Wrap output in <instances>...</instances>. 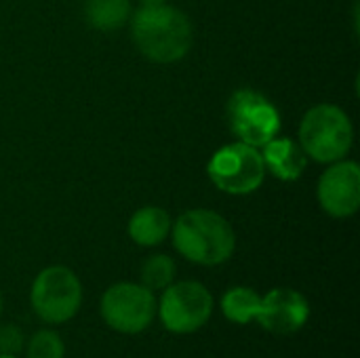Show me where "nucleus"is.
Segmentation results:
<instances>
[{"instance_id":"obj_1","label":"nucleus","mask_w":360,"mask_h":358,"mask_svg":"<svg viewBox=\"0 0 360 358\" xmlns=\"http://www.w3.org/2000/svg\"><path fill=\"white\" fill-rule=\"evenodd\" d=\"M131 32L137 49L152 61L173 63L192 46V23L175 6H141L131 19Z\"/></svg>"},{"instance_id":"obj_2","label":"nucleus","mask_w":360,"mask_h":358,"mask_svg":"<svg viewBox=\"0 0 360 358\" xmlns=\"http://www.w3.org/2000/svg\"><path fill=\"white\" fill-rule=\"evenodd\" d=\"M173 245L194 264L219 266L232 257L236 238L232 226L219 213L192 209L175 222Z\"/></svg>"},{"instance_id":"obj_3","label":"nucleus","mask_w":360,"mask_h":358,"mask_svg":"<svg viewBox=\"0 0 360 358\" xmlns=\"http://www.w3.org/2000/svg\"><path fill=\"white\" fill-rule=\"evenodd\" d=\"M352 122L344 110L331 103L314 106L300 127V146L319 162H338L352 148Z\"/></svg>"},{"instance_id":"obj_4","label":"nucleus","mask_w":360,"mask_h":358,"mask_svg":"<svg viewBox=\"0 0 360 358\" xmlns=\"http://www.w3.org/2000/svg\"><path fill=\"white\" fill-rule=\"evenodd\" d=\"M82 304V287L78 276L65 266L44 268L32 285L34 312L53 325L68 323Z\"/></svg>"},{"instance_id":"obj_5","label":"nucleus","mask_w":360,"mask_h":358,"mask_svg":"<svg viewBox=\"0 0 360 358\" xmlns=\"http://www.w3.org/2000/svg\"><path fill=\"white\" fill-rule=\"evenodd\" d=\"M156 310L167 331L188 335L205 327L211 319L213 295L205 285L194 281L173 283L165 289Z\"/></svg>"},{"instance_id":"obj_6","label":"nucleus","mask_w":360,"mask_h":358,"mask_svg":"<svg viewBox=\"0 0 360 358\" xmlns=\"http://www.w3.org/2000/svg\"><path fill=\"white\" fill-rule=\"evenodd\" d=\"M207 171L211 181L228 194H251L264 184L266 177L262 154L257 148L243 141L219 148Z\"/></svg>"},{"instance_id":"obj_7","label":"nucleus","mask_w":360,"mask_h":358,"mask_svg":"<svg viewBox=\"0 0 360 358\" xmlns=\"http://www.w3.org/2000/svg\"><path fill=\"white\" fill-rule=\"evenodd\" d=\"M232 133L247 146L264 148L281 131V114L262 93L251 89L236 91L228 101Z\"/></svg>"},{"instance_id":"obj_8","label":"nucleus","mask_w":360,"mask_h":358,"mask_svg":"<svg viewBox=\"0 0 360 358\" xmlns=\"http://www.w3.org/2000/svg\"><path fill=\"white\" fill-rule=\"evenodd\" d=\"M101 319L118 333L135 335L146 331L156 317L154 291L135 283L112 285L101 298Z\"/></svg>"},{"instance_id":"obj_9","label":"nucleus","mask_w":360,"mask_h":358,"mask_svg":"<svg viewBox=\"0 0 360 358\" xmlns=\"http://www.w3.org/2000/svg\"><path fill=\"white\" fill-rule=\"evenodd\" d=\"M319 203L331 217H350L360 207V169L356 162L338 160L319 181Z\"/></svg>"},{"instance_id":"obj_10","label":"nucleus","mask_w":360,"mask_h":358,"mask_svg":"<svg viewBox=\"0 0 360 358\" xmlns=\"http://www.w3.org/2000/svg\"><path fill=\"white\" fill-rule=\"evenodd\" d=\"M310 317L308 300L293 289H272L262 298L257 323L276 335H291L297 333Z\"/></svg>"},{"instance_id":"obj_11","label":"nucleus","mask_w":360,"mask_h":358,"mask_svg":"<svg viewBox=\"0 0 360 358\" xmlns=\"http://www.w3.org/2000/svg\"><path fill=\"white\" fill-rule=\"evenodd\" d=\"M264 167L283 181L300 179L308 165V154L304 148L291 139H272L264 146Z\"/></svg>"},{"instance_id":"obj_12","label":"nucleus","mask_w":360,"mask_h":358,"mask_svg":"<svg viewBox=\"0 0 360 358\" xmlns=\"http://www.w3.org/2000/svg\"><path fill=\"white\" fill-rule=\"evenodd\" d=\"M171 232V217L160 207H143L129 222V236L141 247L160 245Z\"/></svg>"},{"instance_id":"obj_13","label":"nucleus","mask_w":360,"mask_h":358,"mask_svg":"<svg viewBox=\"0 0 360 358\" xmlns=\"http://www.w3.org/2000/svg\"><path fill=\"white\" fill-rule=\"evenodd\" d=\"M262 306L259 293L249 287H232L221 298V312L228 321L236 325H247L257 319Z\"/></svg>"},{"instance_id":"obj_14","label":"nucleus","mask_w":360,"mask_h":358,"mask_svg":"<svg viewBox=\"0 0 360 358\" xmlns=\"http://www.w3.org/2000/svg\"><path fill=\"white\" fill-rule=\"evenodd\" d=\"M129 0H86L84 17L97 30H118L129 19Z\"/></svg>"},{"instance_id":"obj_15","label":"nucleus","mask_w":360,"mask_h":358,"mask_svg":"<svg viewBox=\"0 0 360 358\" xmlns=\"http://www.w3.org/2000/svg\"><path fill=\"white\" fill-rule=\"evenodd\" d=\"M175 262L169 255H152L141 266V285L150 291H165L175 283Z\"/></svg>"},{"instance_id":"obj_16","label":"nucleus","mask_w":360,"mask_h":358,"mask_svg":"<svg viewBox=\"0 0 360 358\" xmlns=\"http://www.w3.org/2000/svg\"><path fill=\"white\" fill-rule=\"evenodd\" d=\"M63 354H65L63 340L49 329L34 333L27 344V358H63Z\"/></svg>"},{"instance_id":"obj_17","label":"nucleus","mask_w":360,"mask_h":358,"mask_svg":"<svg viewBox=\"0 0 360 358\" xmlns=\"http://www.w3.org/2000/svg\"><path fill=\"white\" fill-rule=\"evenodd\" d=\"M23 350V335L17 325H2L0 327V354L15 357Z\"/></svg>"},{"instance_id":"obj_18","label":"nucleus","mask_w":360,"mask_h":358,"mask_svg":"<svg viewBox=\"0 0 360 358\" xmlns=\"http://www.w3.org/2000/svg\"><path fill=\"white\" fill-rule=\"evenodd\" d=\"M165 0H141L143 6H152V4H162Z\"/></svg>"},{"instance_id":"obj_19","label":"nucleus","mask_w":360,"mask_h":358,"mask_svg":"<svg viewBox=\"0 0 360 358\" xmlns=\"http://www.w3.org/2000/svg\"><path fill=\"white\" fill-rule=\"evenodd\" d=\"M0 358H17V357H8V354H0Z\"/></svg>"},{"instance_id":"obj_20","label":"nucleus","mask_w":360,"mask_h":358,"mask_svg":"<svg viewBox=\"0 0 360 358\" xmlns=\"http://www.w3.org/2000/svg\"><path fill=\"white\" fill-rule=\"evenodd\" d=\"M0 310H2V295H0Z\"/></svg>"}]
</instances>
